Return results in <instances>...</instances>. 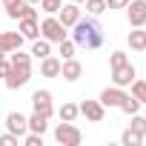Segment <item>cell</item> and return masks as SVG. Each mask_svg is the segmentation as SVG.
<instances>
[{
	"label": "cell",
	"instance_id": "6da1fadb",
	"mask_svg": "<svg viewBox=\"0 0 146 146\" xmlns=\"http://www.w3.org/2000/svg\"><path fill=\"white\" fill-rule=\"evenodd\" d=\"M72 40H75V46H80V49H86V52H95V49H100L103 46V26L95 20V17H80L75 26H72Z\"/></svg>",
	"mask_w": 146,
	"mask_h": 146
},
{
	"label": "cell",
	"instance_id": "7a4b0ae2",
	"mask_svg": "<svg viewBox=\"0 0 146 146\" xmlns=\"http://www.w3.org/2000/svg\"><path fill=\"white\" fill-rule=\"evenodd\" d=\"M54 140H57V143H63V146H80V140H83V132H80L75 123H66V120H60V123L54 126Z\"/></svg>",
	"mask_w": 146,
	"mask_h": 146
},
{
	"label": "cell",
	"instance_id": "3957f363",
	"mask_svg": "<svg viewBox=\"0 0 146 146\" xmlns=\"http://www.w3.org/2000/svg\"><path fill=\"white\" fill-rule=\"evenodd\" d=\"M40 35H43L49 43H60V40H66V35H69V32H66V26H63L54 15H49V17L40 23Z\"/></svg>",
	"mask_w": 146,
	"mask_h": 146
},
{
	"label": "cell",
	"instance_id": "277c9868",
	"mask_svg": "<svg viewBox=\"0 0 146 146\" xmlns=\"http://www.w3.org/2000/svg\"><path fill=\"white\" fill-rule=\"evenodd\" d=\"M32 106H35V112H40V115L52 117V115H54V106H52V92H49V89H37V92L32 95Z\"/></svg>",
	"mask_w": 146,
	"mask_h": 146
},
{
	"label": "cell",
	"instance_id": "5b68a950",
	"mask_svg": "<svg viewBox=\"0 0 146 146\" xmlns=\"http://www.w3.org/2000/svg\"><path fill=\"white\" fill-rule=\"evenodd\" d=\"M57 20H60L66 29H72V26L80 20V3H72V0H69V3H63V6L57 9Z\"/></svg>",
	"mask_w": 146,
	"mask_h": 146
},
{
	"label": "cell",
	"instance_id": "8992f818",
	"mask_svg": "<svg viewBox=\"0 0 146 146\" xmlns=\"http://www.w3.org/2000/svg\"><path fill=\"white\" fill-rule=\"evenodd\" d=\"M135 78H137V72H135L132 63H123V66H115V69H112V83L120 86V89H126Z\"/></svg>",
	"mask_w": 146,
	"mask_h": 146
},
{
	"label": "cell",
	"instance_id": "52a82bcc",
	"mask_svg": "<svg viewBox=\"0 0 146 146\" xmlns=\"http://www.w3.org/2000/svg\"><path fill=\"white\" fill-rule=\"evenodd\" d=\"M126 17H129V26H146V0H129Z\"/></svg>",
	"mask_w": 146,
	"mask_h": 146
},
{
	"label": "cell",
	"instance_id": "ba28073f",
	"mask_svg": "<svg viewBox=\"0 0 146 146\" xmlns=\"http://www.w3.org/2000/svg\"><path fill=\"white\" fill-rule=\"evenodd\" d=\"M78 109H80V115H83L86 120H92V123H100L103 115H106V112H103L106 106H103L100 100H83V103H78Z\"/></svg>",
	"mask_w": 146,
	"mask_h": 146
},
{
	"label": "cell",
	"instance_id": "9c48e42d",
	"mask_svg": "<svg viewBox=\"0 0 146 146\" xmlns=\"http://www.w3.org/2000/svg\"><path fill=\"white\" fill-rule=\"evenodd\" d=\"M6 132H12V135L23 137V135L29 132V117H26V115H20V112H9V115H6Z\"/></svg>",
	"mask_w": 146,
	"mask_h": 146
},
{
	"label": "cell",
	"instance_id": "30bf717a",
	"mask_svg": "<svg viewBox=\"0 0 146 146\" xmlns=\"http://www.w3.org/2000/svg\"><path fill=\"white\" fill-rule=\"evenodd\" d=\"M29 78H32V69H15V66H12V69H9V75L3 78V83H6V89H12V92H15V89L26 86V83H29Z\"/></svg>",
	"mask_w": 146,
	"mask_h": 146
},
{
	"label": "cell",
	"instance_id": "8fae6325",
	"mask_svg": "<svg viewBox=\"0 0 146 146\" xmlns=\"http://www.w3.org/2000/svg\"><path fill=\"white\" fill-rule=\"evenodd\" d=\"M80 75H83V66H80V60H75V57H66V60L60 63V78H63V80L75 83Z\"/></svg>",
	"mask_w": 146,
	"mask_h": 146
},
{
	"label": "cell",
	"instance_id": "7c38bea8",
	"mask_svg": "<svg viewBox=\"0 0 146 146\" xmlns=\"http://www.w3.org/2000/svg\"><path fill=\"white\" fill-rule=\"evenodd\" d=\"M17 32H20L26 40H37V37H40V23H37V17H20V20H17Z\"/></svg>",
	"mask_w": 146,
	"mask_h": 146
},
{
	"label": "cell",
	"instance_id": "4fadbf2b",
	"mask_svg": "<svg viewBox=\"0 0 146 146\" xmlns=\"http://www.w3.org/2000/svg\"><path fill=\"white\" fill-rule=\"evenodd\" d=\"M23 40H26V37H23L20 32H0V49H3L6 54L15 52V49H20Z\"/></svg>",
	"mask_w": 146,
	"mask_h": 146
},
{
	"label": "cell",
	"instance_id": "5bb4252c",
	"mask_svg": "<svg viewBox=\"0 0 146 146\" xmlns=\"http://www.w3.org/2000/svg\"><path fill=\"white\" fill-rule=\"evenodd\" d=\"M60 57H54V54H46L43 60H40V75L43 78H60Z\"/></svg>",
	"mask_w": 146,
	"mask_h": 146
},
{
	"label": "cell",
	"instance_id": "9a60e30c",
	"mask_svg": "<svg viewBox=\"0 0 146 146\" xmlns=\"http://www.w3.org/2000/svg\"><path fill=\"white\" fill-rule=\"evenodd\" d=\"M123 98H126V92H123L120 86H112V89H103L98 100H100L103 106H120V103H123Z\"/></svg>",
	"mask_w": 146,
	"mask_h": 146
},
{
	"label": "cell",
	"instance_id": "2e32d148",
	"mask_svg": "<svg viewBox=\"0 0 146 146\" xmlns=\"http://www.w3.org/2000/svg\"><path fill=\"white\" fill-rule=\"evenodd\" d=\"M129 46L135 49V52H143L146 49V32H143V26H132V32H129Z\"/></svg>",
	"mask_w": 146,
	"mask_h": 146
},
{
	"label": "cell",
	"instance_id": "e0dca14e",
	"mask_svg": "<svg viewBox=\"0 0 146 146\" xmlns=\"http://www.w3.org/2000/svg\"><path fill=\"white\" fill-rule=\"evenodd\" d=\"M9 63H12L15 69H32V54L15 49V52H9Z\"/></svg>",
	"mask_w": 146,
	"mask_h": 146
},
{
	"label": "cell",
	"instance_id": "ac0fdd59",
	"mask_svg": "<svg viewBox=\"0 0 146 146\" xmlns=\"http://www.w3.org/2000/svg\"><path fill=\"white\" fill-rule=\"evenodd\" d=\"M49 129V117L46 115H40V112H35L32 117H29V132H37V135H43Z\"/></svg>",
	"mask_w": 146,
	"mask_h": 146
},
{
	"label": "cell",
	"instance_id": "d6986e66",
	"mask_svg": "<svg viewBox=\"0 0 146 146\" xmlns=\"http://www.w3.org/2000/svg\"><path fill=\"white\" fill-rule=\"evenodd\" d=\"M57 115H60V120H66V123H75L78 115H80V109H78V103H63V106L57 109Z\"/></svg>",
	"mask_w": 146,
	"mask_h": 146
},
{
	"label": "cell",
	"instance_id": "ffe728a7",
	"mask_svg": "<svg viewBox=\"0 0 146 146\" xmlns=\"http://www.w3.org/2000/svg\"><path fill=\"white\" fill-rule=\"evenodd\" d=\"M29 54H35L37 60H43L46 54H52V46H49V40H46V37H43V40L37 37V40L32 43V52H29Z\"/></svg>",
	"mask_w": 146,
	"mask_h": 146
},
{
	"label": "cell",
	"instance_id": "44dd1931",
	"mask_svg": "<svg viewBox=\"0 0 146 146\" xmlns=\"http://www.w3.org/2000/svg\"><path fill=\"white\" fill-rule=\"evenodd\" d=\"M140 106H143V103H140L135 95H126V98H123V103H120L117 109H120L123 115H135V112H140Z\"/></svg>",
	"mask_w": 146,
	"mask_h": 146
},
{
	"label": "cell",
	"instance_id": "7402d4cb",
	"mask_svg": "<svg viewBox=\"0 0 146 146\" xmlns=\"http://www.w3.org/2000/svg\"><path fill=\"white\" fill-rule=\"evenodd\" d=\"M120 143H123V146H140V143H143V135H137V132L129 126V129L120 135Z\"/></svg>",
	"mask_w": 146,
	"mask_h": 146
},
{
	"label": "cell",
	"instance_id": "603a6c76",
	"mask_svg": "<svg viewBox=\"0 0 146 146\" xmlns=\"http://www.w3.org/2000/svg\"><path fill=\"white\" fill-rule=\"evenodd\" d=\"M83 3H86V12H89L92 17H98V15L106 12V0H83Z\"/></svg>",
	"mask_w": 146,
	"mask_h": 146
},
{
	"label": "cell",
	"instance_id": "cb8c5ba5",
	"mask_svg": "<svg viewBox=\"0 0 146 146\" xmlns=\"http://www.w3.org/2000/svg\"><path fill=\"white\" fill-rule=\"evenodd\" d=\"M129 86H132V95H135L140 103H146V80H137V78H135Z\"/></svg>",
	"mask_w": 146,
	"mask_h": 146
},
{
	"label": "cell",
	"instance_id": "d4e9b609",
	"mask_svg": "<svg viewBox=\"0 0 146 146\" xmlns=\"http://www.w3.org/2000/svg\"><path fill=\"white\" fill-rule=\"evenodd\" d=\"M57 46H60V60L75 57V49H78V46H75V40H69V37H66V40H60Z\"/></svg>",
	"mask_w": 146,
	"mask_h": 146
},
{
	"label": "cell",
	"instance_id": "484cf974",
	"mask_svg": "<svg viewBox=\"0 0 146 146\" xmlns=\"http://www.w3.org/2000/svg\"><path fill=\"white\" fill-rule=\"evenodd\" d=\"M129 117H132V129H135L137 135H143V137H146V117H143V115H137V112H135V115H129Z\"/></svg>",
	"mask_w": 146,
	"mask_h": 146
},
{
	"label": "cell",
	"instance_id": "4316f807",
	"mask_svg": "<svg viewBox=\"0 0 146 146\" xmlns=\"http://www.w3.org/2000/svg\"><path fill=\"white\" fill-rule=\"evenodd\" d=\"M63 6V0H40V9L46 15H57V9Z\"/></svg>",
	"mask_w": 146,
	"mask_h": 146
},
{
	"label": "cell",
	"instance_id": "83f0119b",
	"mask_svg": "<svg viewBox=\"0 0 146 146\" xmlns=\"http://www.w3.org/2000/svg\"><path fill=\"white\" fill-rule=\"evenodd\" d=\"M109 63H112V69H115V66H123V63H129V57H126V52H112Z\"/></svg>",
	"mask_w": 146,
	"mask_h": 146
},
{
	"label": "cell",
	"instance_id": "f1b7e54d",
	"mask_svg": "<svg viewBox=\"0 0 146 146\" xmlns=\"http://www.w3.org/2000/svg\"><path fill=\"white\" fill-rule=\"evenodd\" d=\"M17 135H12V132H6V135H0V146H17Z\"/></svg>",
	"mask_w": 146,
	"mask_h": 146
},
{
	"label": "cell",
	"instance_id": "f546056e",
	"mask_svg": "<svg viewBox=\"0 0 146 146\" xmlns=\"http://www.w3.org/2000/svg\"><path fill=\"white\" fill-rule=\"evenodd\" d=\"M9 69H12V63H9V54H6V57H0V78H6Z\"/></svg>",
	"mask_w": 146,
	"mask_h": 146
},
{
	"label": "cell",
	"instance_id": "4dcf8cb0",
	"mask_svg": "<svg viewBox=\"0 0 146 146\" xmlns=\"http://www.w3.org/2000/svg\"><path fill=\"white\" fill-rule=\"evenodd\" d=\"M129 0H106V9H126Z\"/></svg>",
	"mask_w": 146,
	"mask_h": 146
},
{
	"label": "cell",
	"instance_id": "1f68e13d",
	"mask_svg": "<svg viewBox=\"0 0 146 146\" xmlns=\"http://www.w3.org/2000/svg\"><path fill=\"white\" fill-rule=\"evenodd\" d=\"M20 3H23V0H3V9H6V12H12V9H17Z\"/></svg>",
	"mask_w": 146,
	"mask_h": 146
},
{
	"label": "cell",
	"instance_id": "d6a6232c",
	"mask_svg": "<svg viewBox=\"0 0 146 146\" xmlns=\"http://www.w3.org/2000/svg\"><path fill=\"white\" fill-rule=\"evenodd\" d=\"M26 3H40V0H26Z\"/></svg>",
	"mask_w": 146,
	"mask_h": 146
},
{
	"label": "cell",
	"instance_id": "836d02e7",
	"mask_svg": "<svg viewBox=\"0 0 146 146\" xmlns=\"http://www.w3.org/2000/svg\"><path fill=\"white\" fill-rule=\"evenodd\" d=\"M0 57H6V52H3V49H0Z\"/></svg>",
	"mask_w": 146,
	"mask_h": 146
},
{
	"label": "cell",
	"instance_id": "e575fe53",
	"mask_svg": "<svg viewBox=\"0 0 146 146\" xmlns=\"http://www.w3.org/2000/svg\"><path fill=\"white\" fill-rule=\"evenodd\" d=\"M72 3H83V0H72Z\"/></svg>",
	"mask_w": 146,
	"mask_h": 146
}]
</instances>
